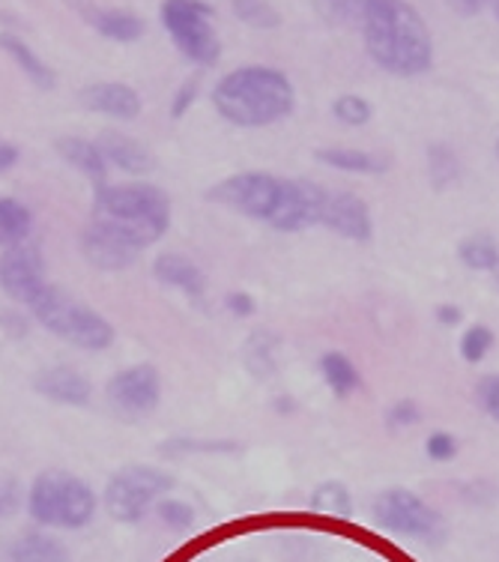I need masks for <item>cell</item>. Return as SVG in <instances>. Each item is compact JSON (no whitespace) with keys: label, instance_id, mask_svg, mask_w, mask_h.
<instances>
[{"label":"cell","instance_id":"cell-1","mask_svg":"<svg viewBox=\"0 0 499 562\" xmlns=\"http://www.w3.org/2000/svg\"><path fill=\"white\" fill-rule=\"evenodd\" d=\"M359 27L368 57L389 76H422L434 64L431 31L407 0H371Z\"/></svg>","mask_w":499,"mask_h":562},{"label":"cell","instance_id":"cell-2","mask_svg":"<svg viewBox=\"0 0 499 562\" xmlns=\"http://www.w3.org/2000/svg\"><path fill=\"white\" fill-rule=\"evenodd\" d=\"M213 105L239 130H263L291 117L296 93L291 78L272 66H239L218 81Z\"/></svg>","mask_w":499,"mask_h":562},{"label":"cell","instance_id":"cell-3","mask_svg":"<svg viewBox=\"0 0 499 562\" xmlns=\"http://www.w3.org/2000/svg\"><path fill=\"white\" fill-rule=\"evenodd\" d=\"M97 491L66 470H45L27 491V515L39 527L84 530L97 518Z\"/></svg>","mask_w":499,"mask_h":562},{"label":"cell","instance_id":"cell-4","mask_svg":"<svg viewBox=\"0 0 499 562\" xmlns=\"http://www.w3.org/2000/svg\"><path fill=\"white\" fill-rule=\"evenodd\" d=\"M93 210H97L93 216L120 222L123 227L141 234L150 246L171 227V201L159 186L150 183L102 186L93 198Z\"/></svg>","mask_w":499,"mask_h":562},{"label":"cell","instance_id":"cell-5","mask_svg":"<svg viewBox=\"0 0 499 562\" xmlns=\"http://www.w3.org/2000/svg\"><path fill=\"white\" fill-rule=\"evenodd\" d=\"M31 312L52 336L64 338L66 345L97 350V353L114 345V326L102 314L72 300L69 293H64L55 284L45 288L43 296L31 305Z\"/></svg>","mask_w":499,"mask_h":562},{"label":"cell","instance_id":"cell-6","mask_svg":"<svg viewBox=\"0 0 499 562\" xmlns=\"http://www.w3.org/2000/svg\"><path fill=\"white\" fill-rule=\"evenodd\" d=\"M165 31L180 55L197 66H213L222 57V43L213 27V7L204 0H162L159 7Z\"/></svg>","mask_w":499,"mask_h":562},{"label":"cell","instance_id":"cell-7","mask_svg":"<svg viewBox=\"0 0 499 562\" xmlns=\"http://www.w3.org/2000/svg\"><path fill=\"white\" fill-rule=\"evenodd\" d=\"M174 487V476L165 473L159 467L132 464L117 470L105 485L102 503L109 508V515L120 524H138L150 512L156 499H162Z\"/></svg>","mask_w":499,"mask_h":562},{"label":"cell","instance_id":"cell-8","mask_svg":"<svg viewBox=\"0 0 499 562\" xmlns=\"http://www.w3.org/2000/svg\"><path fill=\"white\" fill-rule=\"evenodd\" d=\"M374 520L383 530L395 536L419 541H440L443 539V518L440 512L424 503L419 494H412L407 487H389L381 497L374 499Z\"/></svg>","mask_w":499,"mask_h":562},{"label":"cell","instance_id":"cell-9","mask_svg":"<svg viewBox=\"0 0 499 562\" xmlns=\"http://www.w3.org/2000/svg\"><path fill=\"white\" fill-rule=\"evenodd\" d=\"M282 177L266 171H242L234 173V177H225L222 183H216L206 198L216 201L222 206H230L242 216L258 218V222H266L270 225L272 213L279 210V201H282Z\"/></svg>","mask_w":499,"mask_h":562},{"label":"cell","instance_id":"cell-10","mask_svg":"<svg viewBox=\"0 0 499 562\" xmlns=\"http://www.w3.org/2000/svg\"><path fill=\"white\" fill-rule=\"evenodd\" d=\"M147 246L150 243L141 234H135L129 227L105 216H93V222L81 234V251H84L88 263L105 272L129 270Z\"/></svg>","mask_w":499,"mask_h":562},{"label":"cell","instance_id":"cell-11","mask_svg":"<svg viewBox=\"0 0 499 562\" xmlns=\"http://www.w3.org/2000/svg\"><path fill=\"white\" fill-rule=\"evenodd\" d=\"M105 395H109L111 407L123 419L138 422L159 407V398H162V374L150 362H138V366L123 368V371H117L109 380Z\"/></svg>","mask_w":499,"mask_h":562},{"label":"cell","instance_id":"cell-12","mask_svg":"<svg viewBox=\"0 0 499 562\" xmlns=\"http://www.w3.org/2000/svg\"><path fill=\"white\" fill-rule=\"evenodd\" d=\"M52 281L45 276V260L36 246H12L0 255V288L12 303L31 308Z\"/></svg>","mask_w":499,"mask_h":562},{"label":"cell","instance_id":"cell-13","mask_svg":"<svg viewBox=\"0 0 499 562\" xmlns=\"http://www.w3.org/2000/svg\"><path fill=\"white\" fill-rule=\"evenodd\" d=\"M326 189L308 180H284L282 201L279 210L272 213L270 225L284 234H296L305 227L320 225V213H324Z\"/></svg>","mask_w":499,"mask_h":562},{"label":"cell","instance_id":"cell-14","mask_svg":"<svg viewBox=\"0 0 499 562\" xmlns=\"http://www.w3.org/2000/svg\"><path fill=\"white\" fill-rule=\"evenodd\" d=\"M320 225L336 231L338 237L365 243L374 234V218H371L368 204L350 192H326Z\"/></svg>","mask_w":499,"mask_h":562},{"label":"cell","instance_id":"cell-15","mask_svg":"<svg viewBox=\"0 0 499 562\" xmlns=\"http://www.w3.org/2000/svg\"><path fill=\"white\" fill-rule=\"evenodd\" d=\"M33 390L39 392L43 398L64 404V407H88L90 398H93L90 380L69 366H55L39 371L33 378Z\"/></svg>","mask_w":499,"mask_h":562},{"label":"cell","instance_id":"cell-16","mask_svg":"<svg viewBox=\"0 0 499 562\" xmlns=\"http://www.w3.org/2000/svg\"><path fill=\"white\" fill-rule=\"evenodd\" d=\"M81 105L93 114H105L114 120H135L141 114V97L120 81H99V85L84 87Z\"/></svg>","mask_w":499,"mask_h":562},{"label":"cell","instance_id":"cell-17","mask_svg":"<svg viewBox=\"0 0 499 562\" xmlns=\"http://www.w3.org/2000/svg\"><path fill=\"white\" fill-rule=\"evenodd\" d=\"M99 150L105 156V162L120 168V171L132 173V177H147L156 171V156H152L141 140H135L132 135L123 132H102L97 138Z\"/></svg>","mask_w":499,"mask_h":562},{"label":"cell","instance_id":"cell-18","mask_svg":"<svg viewBox=\"0 0 499 562\" xmlns=\"http://www.w3.org/2000/svg\"><path fill=\"white\" fill-rule=\"evenodd\" d=\"M152 276L165 288H174V291L201 300L206 291V276L197 267L195 260H189L185 255H174V251H165L159 258L152 260Z\"/></svg>","mask_w":499,"mask_h":562},{"label":"cell","instance_id":"cell-19","mask_svg":"<svg viewBox=\"0 0 499 562\" xmlns=\"http://www.w3.org/2000/svg\"><path fill=\"white\" fill-rule=\"evenodd\" d=\"M57 153L66 165H72L76 171H81L88 177L93 189H102L109 186V162L105 156L99 150L97 140L78 138V135H66V138H57Z\"/></svg>","mask_w":499,"mask_h":562},{"label":"cell","instance_id":"cell-20","mask_svg":"<svg viewBox=\"0 0 499 562\" xmlns=\"http://www.w3.org/2000/svg\"><path fill=\"white\" fill-rule=\"evenodd\" d=\"M78 10L105 40H114V43H135L147 31L141 15H135L132 10H99V7H84V3Z\"/></svg>","mask_w":499,"mask_h":562},{"label":"cell","instance_id":"cell-21","mask_svg":"<svg viewBox=\"0 0 499 562\" xmlns=\"http://www.w3.org/2000/svg\"><path fill=\"white\" fill-rule=\"evenodd\" d=\"M7 562H69V551L55 536L33 530L12 541Z\"/></svg>","mask_w":499,"mask_h":562},{"label":"cell","instance_id":"cell-22","mask_svg":"<svg viewBox=\"0 0 499 562\" xmlns=\"http://www.w3.org/2000/svg\"><path fill=\"white\" fill-rule=\"evenodd\" d=\"M0 48H3L15 64H19V69H22L24 76L31 78L33 85L39 87V90H55L57 85L55 69L45 64L43 57L36 55L31 45L24 43L22 36H15V33H0Z\"/></svg>","mask_w":499,"mask_h":562},{"label":"cell","instance_id":"cell-23","mask_svg":"<svg viewBox=\"0 0 499 562\" xmlns=\"http://www.w3.org/2000/svg\"><path fill=\"white\" fill-rule=\"evenodd\" d=\"M315 159L326 168H336V171L344 173H386L389 171V162L377 156V153H365V150H353V147H320L315 153Z\"/></svg>","mask_w":499,"mask_h":562},{"label":"cell","instance_id":"cell-24","mask_svg":"<svg viewBox=\"0 0 499 562\" xmlns=\"http://www.w3.org/2000/svg\"><path fill=\"white\" fill-rule=\"evenodd\" d=\"M33 227L31 206L22 204L19 198L0 195V249H12L27 243Z\"/></svg>","mask_w":499,"mask_h":562},{"label":"cell","instance_id":"cell-25","mask_svg":"<svg viewBox=\"0 0 499 562\" xmlns=\"http://www.w3.org/2000/svg\"><path fill=\"white\" fill-rule=\"evenodd\" d=\"M320 374H324L326 386L336 392V398H350L362 386L359 368L350 362V357L338 353V350L324 353V359H320Z\"/></svg>","mask_w":499,"mask_h":562},{"label":"cell","instance_id":"cell-26","mask_svg":"<svg viewBox=\"0 0 499 562\" xmlns=\"http://www.w3.org/2000/svg\"><path fill=\"white\" fill-rule=\"evenodd\" d=\"M457 258L464 267L476 272H494L499 267V246L497 239L488 234H473L457 246Z\"/></svg>","mask_w":499,"mask_h":562},{"label":"cell","instance_id":"cell-27","mask_svg":"<svg viewBox=\"0 0 499 562\" xmlns=\"http://www.w3.org/2000/svg\"><path fill=\"white\" fill-rule=\"evenodd\" d=\"M230 7L239 22L249 24L254 31H272L282 24V12L275 10L270 0H230Z\"/></svg>","mask_w":499,"mask_h":562},{"label":"cell","instance_id":"cell-28","mask_svg":"<svg viewBox=\"0 0 499 562\" xmlns=\"http://www.w3.org/2000/svg\"><path fill=\"white\" fill-rule=\"evenodd\" d=\"M311 508L332 515V518H350L353 515V503H350V491L341 482H324L311 494Z\"/></svg>","mask_w":499,"mask_h":562},{"label":"cell","instance_id":"cell-29","mask_svg":"<svg viewBox=\"0 0 499 562\" xmlns=\"http://www.w3.org/2000/svg\"><path fill=\"white\" fill-rule=\"evenodd\" d=\"M428 171H431V180H434L436 189H445L449 183H455L457 173H461V165H457V156L445 144H434L428 150Z\"/></svg>","mask_w":499,"mask_h":562},{"label":"cell","instance_id":"cell-30","mask_svg":"<svg viewBox=\"0 0 499 562\" xmlns=\"http://www.w3.org/2000/svg\"><path fill=\"white\" fill-rule=\"evenodd\" d=\"M332 114H336L338 123L344 126H365L374 114L371 102L365 97H356V93H344L332 102Z\"/></svg>","mask_w":499,"mask_h":562},{"label":"cell","instance_id":"cell-31","mask_svg":"<svg viewBox=\"0 0 499 562\" xmlns=\"http://www.w3.org/2000/svg\"><path fill=\"white\" fill-rule=\"evenodd\" d=\"M490 347H494V329L485 324H476L469 326L464 338H461V357L467 359L469 366H476V362L488 357Z\"/></svg>","mask_w":499,"mask_h":562},{"label":"cell","instance_id":"cell-32","mask_svg":"<svg viewBox=\"0 0 499 562\" xmlns=\"http://www.w3.org/2000/svg\"><path fill=\"white\" fill-rule=\"evenodd\" d=\"M368 3L371 0H320V7H324V12L332 22L353 24V27L362 24Z\"/></svg>","mask_w":499,"mask_h":562},{"label":"cell","instance_id":"cell-33","mask_svg":"<svg viewBox=\"0 0 499 562\" xmlns=\"http://www.w3.org/2000/svg\"><path fill=\"white\" fill-rule=\"evenodd\" d=\"M156 512H159V518L168 524V527H174V530H189L192 524H195V508L183 503V499L174 497H162L156 503Z\"/></svg>","mask_w":499,"mask_h":562},{"label":"cell","instance_id":"cell-34","mask_svg":"<svg viewBox=\"0 0 499 562\" xmlns=\"http://www.w3.org/2000/svg\"><path fill=\"white\" fill-rule=\"evenodd\" d=\"M476 401L490 419L499 422V374H488V378L478 380Z\"/></svg>","mask_w":499,"mask_h":562},{"label":"cell","instance_id":"cell-35","mask_svg":"<svg viewBox=\"0 0 499 562\" xmlns=\"http://www.w3.org/2000/svg\"><path fill=\"white\" fill-rule=\"evenodd\" d=\"M424 452H428L431 461L445 464V461H452L457 454V440L449 431H434L428 437V443H424Z\"/></svg>","mask_w":499,"mask_h":562},{"label":"cell","instance_id":"cell-36","mask_svg":"<svg viewBox=\"0 0 499 562\" xmlns=\"http://www.w3.org/2000/svg\"><path fill=\"white\" fill-rule=\"evenodd\" d=\"M422 419V411H419V404L410 398L398 401L395 407L389 411V425L392 428H412L416 422Z\"/></svg>","mask_w":499,"mask_h":562},{"label":"cell","instance_id":"cell-37","mask_svg":"<svg viewBox=\"0 0 499 562\" xmlns=\"http://www.w3.org/2000/svg\"><path fill=\"white\" fill-rule=\"evenodd\" d=\"M19 503H22V487H19V482L10 476H0V518L12 515L19 508Z\"/></svg>","mask_w":499,"mask_h":562},{"label":"cell","instance_id":"cell-38","mask_svg":"<svg viewBox=\"0 0 499 562\" xmlns=\"http://www.w3.org/2000/svg\"><path fill=\"white\" fill-rule=\"evenodd\" d=\"M225 305H228V312L234 317H251V314L258 312V303H254V296L246 291H234L225 296Z\"/></svg>","mask_w":499,"mask_h":562},{"label":"cell","instance_id":"cell-39","mask_svg":"<svg viewBox=\"0 0 499 562\" xmlns=\"http://www.w3.org/2000/svg\"><path fill=\"white\" fill-rule=\"evenodd\" d=\"M197 99V81H185L180 90H177V97H174V105H171V117H183L185 111L192 109V102Z\"/></svg>","mask_w":499,"mask_h":562},{"label":"cell","instance_id":"cell-40","mask_svg":"<svg viewBox=\"0 0 499 562\" xmlns=\"http://www.w3.org/2000/svg\"><path fill=\"white\" fill-rule=\"evenodd\" d=\"M449 10L457 12L461 19H473L478 12H485L488 7H494V0H445Z\"/></svg>","mask_w":499,"mask_h":562},{"label":"cell","instance_id":"cell-41","mask_svg":"<svg viewBox=\"0 0 499 562\" xmlns=\"http://www.w3.org/2000/svg\"><path fill=\"white\" fill-rule=\"evenodd\" d=\"M19 162V147L10 140H0V173H7Z\"/></svg>","mask_w":499,"mask_h":562},{"label":"cell","instance_id":"cell-42","mask_svg":"<svg viewBox=\"0 0 499 562\" xmlns=\"http://www.w3.org/2000/svg\"><path fill=\"white\" fill-rule=\"evenodd\" d=\"M436 321H440V324L443 326H455V324H461V308H457V305H436Z\"/></svg>","mask_w":499,"mask_h":562},{"label":"cell","instance_id":"cell-43","mask_svg":"<svg viewBox=\"0 0 499 562\" xmlns=\"http://www.w3.org/2000/svg\"><path fill=\"white\" fill-rule=\"evenodd\" d=\"M494 12H497V19H499V0H494Z\"/></svg>","mask_w":499,"mask_h":562},{"label":"cell","instance_id":"cell-44","mask_svg":"<svg viewBox=\"0 0 499 562\" xmlns=\"http://www.w3.org/2000/svg\"><path fill=\"white\" fill-rule=\"evenodd\" d=\"M494 279H497V284H499V267H497V270H494Z\"/></svg>","mask_w":499,"mask_h":562},{"label":"cell","instance_id":"cell-45","mask_svg":"<svg viewBox=\"0 0 499 562\" xmlns=\"http://www.w3.org/2000/svg\"><path fill=\"white\" fill-rule=\"evenodd\" d=\"M497 156H499V140H497Z\"/></svg>","mask_w":499,"mask_h":562}]
</instances>
